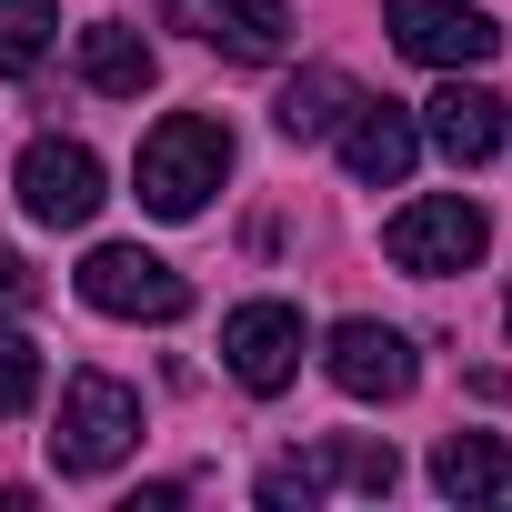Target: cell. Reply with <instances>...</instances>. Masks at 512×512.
I'll use <instances>...</instances> for the list:
<instances>
[{"label": "cell", "mask_w": 512, "mask_h": 512, "mask_svg": "<svg viewBox=\"0 0 512 512\" xmlns=\"http://www.w3.org/2000/svg\"><path fill=\"white\" fill-rule=\"evenodd\" d=\"M221 171H231V131H221L211 111H171V121L141 141V211L191 221V211L221 191Z\"/></svg>", "instance_id": "obj_1"}, {"label": "cell", "mask_w": 512, "mask_h": 512, "mask_svg": "<svg viewBox=\"0 0 512 512\" xmlns=\"http://www.w3.org/2000/svg\"><path fill=\"white\" fill-rule=\"evenodd\" d=\"M131 442H141V392H131V382H111V372H71V382H61L51 462H61L71 482H91V472H111Z\"/></svg>", "instance_id": "obj_2"}, {"label": "cell", "mask_w": 512, "mask_h": 512, "mask_svg": "<svg viewBox=\"0 0 512 512\" xmlns=\"http://www.w3.org/2000/svg\"><path fill=\"white\" fill-rule=\"evenodd\" d=\"M482 241H492V221H482V201H462V191L402 201V211L382 221L392 272H422V282H442V272H472V262H482Z\"/></svg>", "instance_id": "obj_3"}, {"label": "cell", "mask_w": 512, "mask_h": 512, "mask_svg": "<svg viewBox=\"0 0 512 512\" xmlns=\"http://www.w3.org/2000/svg\"><path fill=\"white\" fill-rule=\"evenodd\" d=\"M81 302L111 312V322H181L191 312V282L161 262V251H141V241H101L81 262Z\"/></svg>", "instance_id": "obj_4"}, {"label": "cell", "mask_w": 512, "mask_h": 512, "mask_svg": "<svg viewBox=\"0 0 512 512\" xmlns=\"http://www.w3.org/2000/svg\"><path fill=\"white\" fill-rule=\"evenodd\" d=\"M221 372L241 382V392H292V372H302V312L292 302H241L231 322H221Z\"/></svg>", "instance_id": "obj_5"}, {"label": "cell", "mask_w": 512, "mask_h": 512, "mask_svg": "<svg viewBox=\"0 0 512 512\" xmlns=\"http://www.w3.org/2000/svg\"><path fill=\"white\" fill-rule=\"evenodd\" d=\"M21 211L31 221H51V231H81L91 211H101V151L91 141H31L21 151Z\"/></svg>", "instance_id": "obj_6"}, {"label": "cell", "mask_w": 512, "mask_h": 512, "mask_svg": "<svg viewBox=\"0 0 512 512\" xmlns=\"http://www.w3.org/2000/svg\"><path fill=\"white\" fill-rule=\"evenodd\" d=\"M161 21L191 31L221 61H282L292 51V11L282 0H161Z\"/></svg>", "instance_id": "obj_7"}, {"label": "cell", "mask_w": 512, "mask_h": 512, "mask_svg": "<svg viewBox=\"0 0 512 512\" xmlns=\"http://www.w3.org/2000/svg\"><path fill=\"white\" fill-rule=\"evenodd\" d=\"M382 21H392V41H402L412 61H432V71H472V61L502 51V31L472 11V0H382Z\"/></svg>", "instance_id": "obj_8"}, {"label": "cell", "mask_w": 512, "mask_h": 512, "mask_svg": "<svg viewBox=\"0 0 512 512\" xmlns=\"http://www.w3.org/2000/svg\"><path fill=\"white\" fill-rule=\"evenodd\" d=\"M502 131H512V101L482 91V81H462V71L422 101V141H432L442 161H462V171H482V161L502 151Z\"/></svg>", "instance_id": "obj_9"}, {"label": "cell", "mask_w": 512, "mask_h": 512, "mask_svg": "<svg viewBox=\"0 0 512 512\" xmlns=\"http://www.w3.org/2000/svg\"><path fill=\"white\" fill-rule=\"evenodd\" d=\"M412 161H422V121H412L402 101H352V111H342V171H352L362 191H402Z\"/></svg>", "instance_id": "obj_10"}, {"label": "cell", "mask_w": 512, "mask_h": 512, "mask_svg": "<svg viewBox=\"0 0 512 512\" xmlns=\"http://www.w3.org/2000/svg\"><path fill=\"white\" fill-rule=\"evenodd\" d=\"M332 382L352 392V402H402L412 382H422V362H412V342L392 332V322H332Z\"/></svg>", "instance_id": "obj_11"}, {"label": "cell", "mask_w": 512, "mask_h": 512, "mask_svg": "<svg viewBox=\"0 0 512 512\" xmlns=\"http://www.w3.org/2000/svg\"><path fill=\"white\" fill-rule=\"evenodd\" d=\"M151 71H161V61H151V41H141L131 21H91V31H81V81H91V91L141 101V91H151Z\"/></svg>", "instance_id": "obj_12"}, {"label": "cell", "mask_w": 512, "mask_h": 512, "mask_svg": "<svg viewBox=\"0 0 512 512\" xmlns=\"http://www.w3.org/2000/svg\"><path fill=\"white\" fill-rule=\"evenodd\" d=\"M362 91H352V71H332V61H312L282 101H272V121H282V141H332L342 131V111H352Z\"/></svg>", "instance_id": "obj_13"}, {"label": "cell", "mask_w": 512, "mask_h": 512, "mask_svg": "<svg viewBox=\"0 0 512 512\" xmlns=\"http://www.w3.org/2000/svg\"><path fill=\"white\" fill-rule=\"evenodd\" d=\"M432 482H442L452 502H502V492H512V452H502L492 432H442Z\"/></svg>", "instance_id": "obj_14"}, {"label": "cell", "mask_w": 512, "mask_h": 512, "mask_svg": "<svg viewBox=\"0 0 512 512\" xmlns=\"http://www.w3.org/2000/svg\"><path fill=\"white\" fill-rule=\"evenodd\" d=\"M51 41H61V11H51V0H0V81L41 71Z\"/></svg>", "instance_id": "obj_15"}, {"label": "cell", "mask_w": 512, "mask_h": 512, "mask_svg": "<svg viewBox=\"0 0 512 512\" xmlns=\"http://www.w3.org/2000/svg\"><path fill=\"white\" fill-rule=\"evenodd\" d=\"M322 472H332V482H352V492H392V482H402L392 442H322Z\"/></svg>", "instance_id": "obj_16"}, {"label": "cell", "mask_w": 512, "mask_h": 512, "mask_svg": "<svg viewBox=\"0 0 512 512\" xmlns=\"http://www.w3.org/2000/svg\"><path fill=\"white\" fill-rule=\"evenodd\" d=\"M41 402V342L31 332H0V422H21Z\"/></svg>", "instance_id": "obj_17"}, {"label": "cell", "mask_w": 512, "mask_h": 512, "mask_svg": "<svg viewBox=\"0 0 512 512\" xmlns=\"http://www.w3.org/2000/svg\"><path fill=\"white\" fill-rule=\"evenodd\" d=\"M322 492H332V472H322V452H302V462H272V472H262V502H272V512H292V502L312 512Z\"/></svg>", "instance_id": "obj_18"}, {"label": "cell", "mask_w": 512, "mask_h": 512, "mask_svg": "<svg viewBox=\"0 0 512 512\" xmlns=\"http://www.w3.org/2000/svg\"><path fill=\"white\" fill-rule=\"evenodd\" d=\"M0 312H41V272L21 262L11 241H0Z\"/></svg>", "instance_id": "obj_19"}, {"label": "cell", "mask_w": 512, "mask_h": 512, "mask_svg": "<svg viewBox=\"0 0 512 512\" xmlns=\"http://www.w3.org/2000/svg\"><path fill=\"white\" fill-rule=\"evenodd\" d=\"M502 322H512V302H502Z\"/></svg>", "instance_id": "obj_20"}]
</instances>
